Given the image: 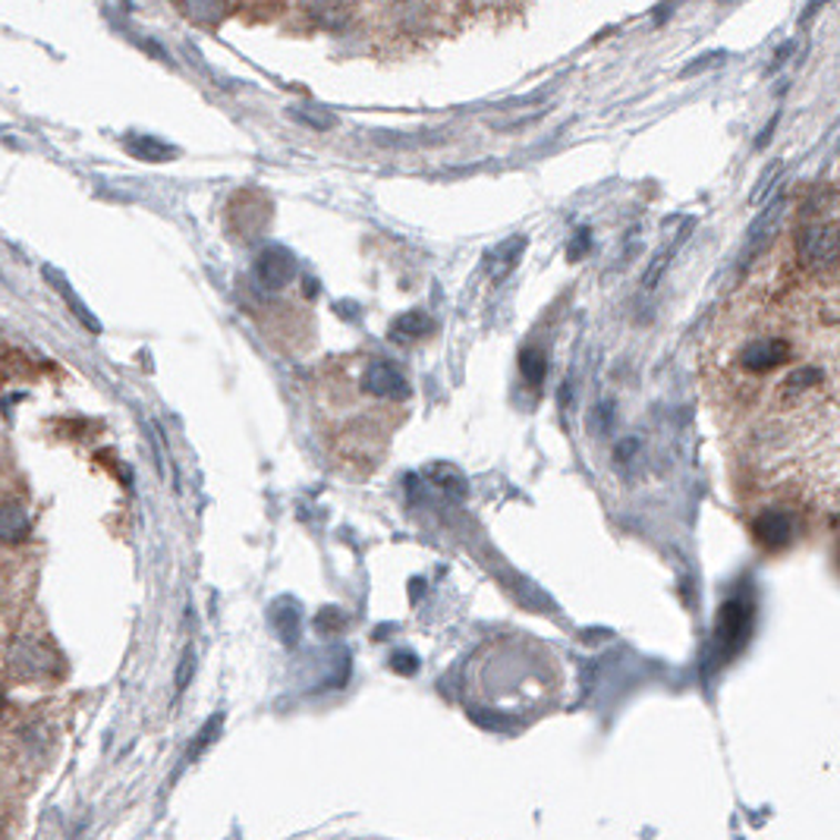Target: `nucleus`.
Listing matches in <instances>:
<instances>
[{"instance_id":"obj_16","label":"nucleus","mask_w":840,"mask_h":840,"mask_svg":"<svg viewBox=\"0 0 840 840\" xmlns=\"http://www.w3.org/2000/svg\"><path fill=\"white\" fill-rule=\"evenodd\" d=\"M296 120H303V123H318V130H331L334 117L331 114H318V111H294Z\"/></svg>"},{"instance_id":"obj_14","label":"nucleus","mask_w":840,"mask_h":840,"mask_svg":"<svg viewBox=\"0 0 840 840\" xmlns=\"http://www.w3.org/2000/svg\"><path fill=\"white\" fill-rule=\"evenodd\" d=\"M133 155L161 161V157H174V148H171V145H161L155 139H136V142H133Z\"/></svg>"},{"instance_id":"obj_7","label":"nucleus","mask_w":840,"mask_h":840,"mask_svg":"<svg viewBox=\"0 0 840 840\" xmlns=\"http://www.w3.org/2000/svg\"><path fill=\"white\" fill-rule=\"evenodd\" d=\"M756 542L768 551H783L793 542V516L783 508H765L752 523Z\"/></svg>"},{"instance_id":"obj_10","label":"nucleus","mask_w":840,"mask_h":840,"mask_svg":"<svg viewBox=\"0 0 840 840\" xmlns=\"http://www.w3.org/2000/svg\"><path fill=\"white\" fill-rule=\"evenodd\" d=\"M434 328V321H431L426 313H407L400 315L397 321H393V340H416V337H426Z\"/></svg>"},{"instance_id":"obj_9","label":"nucleus","mask_w":840,"mask_h":840,"mask_svg":"<svg viewBox=\"0 0 840 840\" xmlns=\"http://www.w3.org/2000/svg\"><path fill=\"white\" fill-rule=\"evenodd\" d=\"M783 205H787V196H775L771 202H765V212L756 217V224L749 227V236H746V255H756V246L762 243V236L771 231V224L783 215Z\"/></svg>"},{"instance_id":"obj_13","label":"nucleus","mask_w":840,"mask_h":840,"mask_svg":"<svg viewBox=\"0 0 840 840\" xmlns=\"http://www.w3.org/2000/svg\"><path fill=\"white\" fill-rule=\"evenodd\" d=\"M434 485L441 491H448L450 498H463V494H467V482L450 470V467H438V470H434Z\"/></svg>"},{"instance_id":"obj_6","label":"nucleus","mask_w":840,"mask_h":840,"mask_svg":"<svg viewBox=\"0 0 840 840\" xmlns=\"http://www.w3.org/2000/svg\"><path fill=\"white\" fill-rule=\"evenodd\" d=\"M255 277H258V284L265 287V290H284L290 280L296 277V258L290 249H284V246H268L265 253L255 258Z\"/></svg>"},{"instance_id":"obj_20","label":"nucleus","mask_w":840,"mask_h":840,"mask_svg":"<svg viewBox=\"0 0 840 840\" xmlns=\"http://www.w3.org/2000/svg\"><path fill=\"white\" fill-rule=\"evenodd\" d=\"M3 708H7V696H3V689H0V715H3Z\"/></svg>"},{"instance_id":"obj_1","label":"nucleus","mask_w":840,"mask_h":840,"mask_svg":"<svg viewBox=\"0 0 840 840\" xmlns=\"http://www.w3.org/2000/svg\"><path fill=\"white\" fill-rule=\"evenodd\" d=\"M797 249H800L806 268H812V272L834 268V262H838V217H834V208H828L824 215L816 212L812 221L802 224Z\"/></svg>"},{"instance_id":"obj_3","label":"nucleus","mask_w":840,"mask_h":840,"mask_svg":"<svg viewBox=\"0 0 840 840\" xmlns=\"http://www.w3.org/2000/svg\"><path fill=\"white\" fill-rule=\"evenodd\" d=\"M359 388L369 393V397H375V400H385V403H407L412 397L407 375L397 369L393 362H385V359H371L369 366L362 369Z\"/></svg>"},{"instance_id":"obj_19","label":"nucleus","mask_w":840,"mask_h":840,"mask_svg":"<svg viewBox=\"0 0 840 840\" xmlns=\"http://www.w3.org/2000/svg\"><path fill=\"white\" fill-rule=\"evenodd\" d=\"M393 667H397V670H416V658H410L407 652H397V658H393Z\"/></svg>"},{"instance_id":"obj_4","label":"nucleus","mask_w":840,"mask_h":840,"mask_svg":"<svg viewBox=\"0 0 840 840\" xmlns=\"http://www.w3.org/2000/svg\"><path fill=\"white\" fill-rule=\"evenodd\" d=\"M787 344H783L781 337H771V334H765V337H749L746 344L737 352V362H740V369L746 375H768V371H775L778 366L787 362Z\"/></svg>"},{"instance_id":"obj_12","label":"nucleus","mask_w":840,"mask_h":840,"mask_svg":"<svg viewBox=\"0 0 840 840\" xmlns=\"http://www.w3.org/2000/svg\"><path fill=\"white\" fill-rule=\"evenodd\" d=\"M520 371H523V378H526L529 385H542L547 375L545 350H539V347H526V350L520 352Z\"/></svg>"},{"instance_id":"obj_17","label":"nucleus","mask_w":840,"mask_h":840,"mask_svg":"<svg viewBox=\"0 0 840 840\" xmlns=\"http://www.w3.org/2000/svg\"><path fill=\"white\" fill-rule=\"evenodd\" d=\"M588 243H592V234H588V227H583L580 234L573 236V243H570V258H580V255L586 253Z\"/></svg>"},{"instance_id":"obj_8","label":"nucleus","mask_w":840,"mask_h":840,"mask_svg":"<svg viewBox=\"0 0 840 840\" xmlns=\"http://www.w3.org/2000/svg\"><path fill=\"white\" fill-rule=\"evenodd\" d=\"M32 532V516L22 501H3L0 504V542L3 545H22Z\"/></svg>"},{"instance_id":"obj_2","label":"nucleus","mask_w":840,"mask_h":840,"mask_svg":"<svg viewBox=\"0 0 840 840\" xmlns=\"http://www.w3.org/2000/svg\"><path fill=\"white\" fill-rule=\"evenodd\" d=\"M752 614H756V605H752L749 592H737L724 602L718 626H715V645H711V652L718 658H730L740 648L749 626H752Z\"/></svg>"},{"instance_id":"obj_11","label":"nucleus","mask_w":840,"mask_h":840,"mask_svg":"<svg viewBox=\"0 0 840 840\" xmlns=\"http://www.w3.org/2000/svg\"><path fill=\"white\" fill-rule=\"evenodd\" d=\"M274 626H277V633H280L284 643L294 645L299 639V607H296V602H290V598L277 602V607H274Z\"/></svg>"},{"instance_id":"obj_15","label":"nucleus","mask_w":840,"mask_h":840,"mask_svg":"<svg viewBox=\"0 0 840 840\" xmlns=\"http://www.w3.org/2000/svg\"><path fill=\"white\" fill-rule=\"evenodd\" d=\"M193 674H196V652L186 648V652H183V662L176 667V689H186L189 680H193Z\"/></svg>"},{"instance_id":"obj_18","label":"nucleus","mask_w":840,"mask_h":840,"mask_svg":"<svg viewBox=\"0 0 840 840\" xmlns=\"http://www.w3.org/2000/svg\"><path fill=\"white\" fill-rule=\"evenodd\" d=\"M636 448H639V441H636V438H626V441H621V444H617V460H621V463H626V460L633 457V450Z\"/></svg>"},{"instance_id":"obj_5","label":"nucleus","mask_w":840,"mask_h":840,"mask_svg":"<svg viewBox=\"0 0 840 840\" xmlns=\"http://www.w3.org/2000/svg\"><path fill=\"white\" fill-rule=\"evenodd\" d=\"M10 670L22 677V680H41V677H51L54 670V655L51 648L32 636H22L10 648Z\"/></svg>"}]
</instances>
